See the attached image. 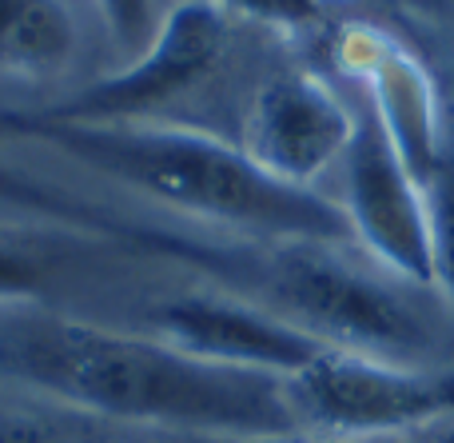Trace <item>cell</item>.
Masks as SVG:
<instances>
[{
    "label": "cell",
    "mask_w": 454,
    "mask_h": 443,
    "mask_svg": "<svg viewBox=\"0 0 454 443\" xmlns=\"http://www.w3.org/2000/svg\"><path fill=\"white\" fill-rule=\"evenodd\" d=\"M0 372L76 415L227 443H291L287 380L196 360L156 336L36 316L0 332Z\"/></svg>",
    "instance_id": "cell-1"
},
{
    "label": "cell",
    "mask_w": 454,
    "mask_h": 443,
    "mask_svg": "<svg viewBox=\"0 0 454 443\" xmlns=\"http://www.w3.org/2000/svg\"><path fill=\"white\" fill-rule=\"evenodd\" d=\"M227 48L231 12H223L215 0H180L168 8L148 52L36 112L64 124H152L164 108L200 92L220 72Z\"/></svg>",
    "instance_id": "cell-5"
},
{
    "label": "cell",
    "mask_w": 454,
    "mask_h": 443,
    "mask_svg": "<svg viewBox=\"0 0 454 443\" xmlns=\"http://www.w3.org/2000/svg\"><path fill=\"white\" fill-rule=\"evenodd\" d=\"M96 8H100V20L116 52L128 56V64L140 52H148V44L164 24V16L156 12V0H96Z\"/></svg>",
    "instance_id": "cell-11"
},
{
    "label": "cell",
    "mask_w": 454,
    "mask_h": 443,
    "mask_svg": "<svg viewBox=\"0 0 454 443\" xmlns=\"http://www.w3.org/2000/svg\"><path fill=\"white\" fill-rule=\"evenodd\" d=\"M423 443H454V415L442 423H434V428L423 431Z\"/></svg>",
    "instance_id": "cell-16"
},
{
    "label": "cell",
    "mask_w": 454,
    "mask_h": 443,
    "mask_svg": "<svg viewBox=\"0 0 454 443\" xmlns=\"http://www.w3.org/2000/svg\"><path fill=\"white\" fill-rule=\"evenodd\" d=\"M359 116L311 72H275L251 92L239 148L267 176L291 188H315L331 164H343Z\"/></svg>",
    "instance_id": "cell-7"
},
{
    "label": "cell",
    "mask_w": 454,
    "mask_h": 443,
    "mask_svg": "<svg viewBox=\"0 0 454 443\" xmlns=\"http://www.w3.org/2000/svg\"><path fill=\"white\" fill-rule=\"evenodd\" d=\"M215 4H220L223 12L267 24V28L307 32V28H319L323 24L331 0H215Z\"/></svg>",
    "instance_id": "cell-14"
},
{
    "label": "cell",
    "mask_w": 454,
    "mask_h": 443,
    "mask_svg": "<svg viewBox=\"0 0 454 443\" xmlns=\"http://www.w3.org/2000/svg\"><path fill=\"white\" fill-rule=\"evenodd\" d=\"M48 288V260L36 248L0 236V304L40 300Z\"/></svg>",
    "instance_id": "cell-13"
},
{
    "label": "cell",
    "mask_w": 454,
    "mask_h": 443,
    "mask_svg": "<svg viewBox=\"0 0 454 443\" xmlns=\"http://www.w3.org/2000/svg\"><path fill=\"white\" fill-rule=\"evenodd\" d=\"M407 284L363 272L327 244H283L271 268V296L279 316L311 332L327 348L391 360V364L431 368L434 332L419 308L403 296Z\"/></svg>",
    "instance_id": "cell-3"
},
{
    "label": "cell",
    "mask_w": 454,
    "mask_h": 443,
    "mask_svg": "<svg viewBox=\"0 0 454 443\" xmlns=\"http://www.w3.org/2000/svg\"><path fill=\"white\" fill-rule=\"evenodd\" d=\"M0 140L48 144L72 164L124 184L172 212L251 232L279 244L351 248L335 200L267 176L239 144L188 124H64L32 112H0Z\"/></svg>",
    "instance_id": "cell-2"
},
{
    "label": "cell",
    "mask_w": 454,
    "mask_h": 443,
    "mask_svg": "<svg viewBox=\"0 0 454 443\" xmlns=\"http://www.w3.org/2000/svg\"><path fill=\"white\" fill-rule=\"evenodd\" d=\"M0 443H72L68 423L36 412H0Z\"/></svg>",
    "instance_id": "cell-15"
},
{
    "label": "cell",
    "mask_w": 454,
    "mask_h": 443,
    "mask_svg": "<svg viewBox=\"0 0 454 443\" xmlns=\"http://www.w3.org/2000/svg\"><path fill=\"white\" fill-rule=\"evenodd\" d=\"M152 336L207 364L275 376V380H291L327 352V344L291 324L275 308L215 292H188L164 300L152 312Z\"/></svg>",
    "instance_id": "cell-8"
},
{
    "label": "cell",
    "mask_w": 454,
    "mask_h": 443,
    "mask_svg": "<svg viewBox=\"0 0 454 443\" xmlns=\"http://www.w3.org/2000/svg\"><path fill=\"white\" fill-rule=\"evenodd\" d=\"M299 436L375 443L427 431L454 415V376L327 348L287 380Z\"/></svg>",
    "instance_id": "cell-4"
},
{
    "label": "cell",
    "mask_w": 454,
    "mask_h": 443,
    "mask_svg": "<svg viewBox=\"0 0 454 443\" xmlns=\"http://www.w3.org/2000/svg\"><path fill=\"white\" fill-rule=\"evenodd\" d=\"M343 208L351 240L367 248L387 276L407 288H434V224L431 192L407 172L371 112L359 116L343 156Z\"/></svg>",
    "instance_id": "cell-6"
},
{
    "label": "cell",
    "mask_w": 454,
    "mask_h": 443,
    "mask_svg": "<svg viewBox=\"0 0 454 443\" xmlns=\"http://www.w3.org/2000/svg\"><path fill=\"white\" fill-rule=\"evenodd\" d=\"M76 56V20L64 0H0V72L60 76Z\"/></svg>",
    "instance_id": "cell-10"
},
{
    "label": "cell",
    "mask_w": 454,
    "mask_h": 443,
    "mask_svg": "<svg viewBox=\"0 0 454 443\" xmlns=\"http://www.w3.org/2000/svg\"><path fill=\"white\" fill-rule=\"evenodd\" d=\"M339 68L367 88V112L423 188L442 172V100L427 64L403 40L375 24H347L339 32Z\"/></svg>",
    "instance_id": "cell-9"
},
{
    "label": "cell",
    "mask_w": 454,
    "mask_h": 443,
    "mask_svg": "<svg viewBox=\"0 0 454 443\" xmlns=\"http://www.w3.org/2000/svg\"><path fill=\"white\" fill-rule=\"evenodd\" d=\"M431 224H434V292H442L454 316V172L442 168L431 188Z\"/></svg>",
    "instance_id": "cell-12"
}]
</instances>
